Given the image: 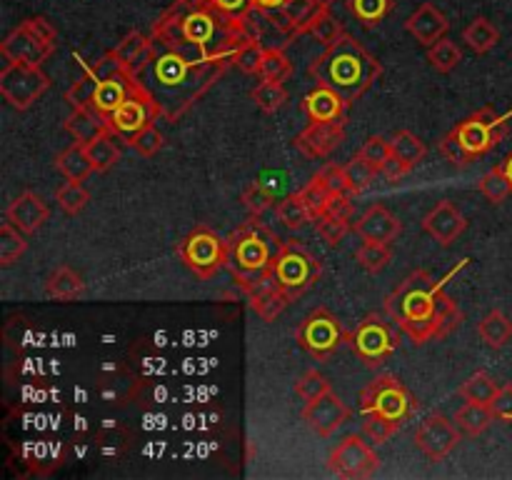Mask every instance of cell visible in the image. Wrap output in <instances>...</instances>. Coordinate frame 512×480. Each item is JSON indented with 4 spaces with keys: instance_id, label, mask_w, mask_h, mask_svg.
Returning <instances> with one entry per match:
<instances>
[{
    "instance_id": "f5cc1de1",
    "label": "cell",
    "mask_w": 512,
    "mask_h": 480,
    "mask_svg": "<svg viewBox=\"0 0 512 480\" xmlns=\"http://www.w3.org/2000/svg\"><path fill=\"white\" fill-rule=\"evenodd\" d=\"M163 145H165V135L160 133L153 123L145 125V128L130 140V148H133L138 155H143V158H153Z\"/></svg>"
},
{
    "instance_id": "f546056e",
    "label": "cell",
    "mask_w": 512,
    "mask_h": 480,
    "mask_svg": "<svg viewBox=\"0 0 512 480\" xmlns=\"http://www.w3.org/2000/svg\"><path fill=\"white\" fill-rule=\"evenodd\" d=\"M495 413L490 405L483 403H465L463 408L455 413V425L463 430V435H470V438H478L483 435L490 425L495 423Z\"/></svg>"
},
{
    "instance_id": "4fadbf2b",
    "label": "cell",
    "mask_w": 512,
    "mask_h": 480,
    "mask_svg": "<svg viewBox=\"0 0 512 480\" xmlns=\"http://www.w3.org/2000/svg\"><path fill=\"white\" fill-rule=\"evenodd\" d=\"M378 453L373 450V445L368 443L360 435H345L333 450H330L328 468L333 470L340 478H370L378 468Z\"/></svg>"
},
{
    "instance_id": "3957f363",
    "label": "cell",
    "mask_w": 512,
    "mask_h": 480,
    "mask_svg": "<svg viewBox=\"0 0 512 480\" xmlns=\"http://www.w3.org/2000/svg\"><path fill=\"white\" fill-rule=\"evenodd\" d=\"M153 50V63L145 70H150L153 83L160 88V95H155L160 113L168 115V105H173L170 118H178L188 105H193V100L203 95L210 88V83L225 70V65H193L183 55L163 48V45H160V53L155 45Z\"/></svg>"
},
{
    "instance_id": "91938a15",
    "label": "cell",
    "mask_w": 512,
    "mask_h": 480,
    "mask_svg": "<svg viewBox=\"0 0 512 480\" xmlns=\"http://www.w3.org/2000/svg\"><path fill=\"white\" fill-rule=\"evenodd\" d=\"M210 3H213L215 10L230 15V18H243L253 8V0H210Z\"/></svg>"
},
{
    "instance_id": "277c9868",
    "label": "cell",
    "mask_w": 512,
    "mask_h": 480,
    "mask_svg": "<svg viewBox=\"0 0 512 480\" xmlns=\"http://www.w3.org/2000/svg\"><path fill=\"white\" fill-rule=\"evenodd\" d=\"M465 263H468V260H463L458 268L450 270V273L445 275V280H435L428 270H415V273H410L408 278L385 298V310H388V315L400 325V330H403L413 343L423 345L435 338V300H438V293L443 290V285L448 283L460 268H465Z\"/></svg>"
},
{
    "instance_id": "484cf974",
    "label": "cell",
    "mask_w": 512,
    "mask_h": 480,
    "mask_svg": "<svg viewBox=\"0 0 512 480\" xmlns=\"http://www.w3.org/2000/svg\"><path fill=\"white\" fill-rule=\"evenodd\" d=\"M305 113L310 120H320V123H328V120H345V110L350 108L343 98H340L335 90L323 88L318 85L315 90H310L305 95Z\"/></svg>"
},
{
    "instance_id": "ab89813d",
    "label": "cell",
    "mask_w": 512,
    "mask_h": 480,
    "mask_svg": "<svg viewBox=\"0 0 512 480\" xmlns=\"http://www.w3.org/2000/svg\"><path fill=\"white\" fill-rule=\"evenodd\" d=\"M343 168H345V175H348V185H350V190H353V195L365 193V190L373 185V180L378 178V173H380V170L375 168L370 160H365L360 153L355 155L350 163H345Z\"/></svg>"
},
{
    "instance_id": "603a6c76",
    "label": "cell",
    "mask_w": 512,
    "mask_h": 480,
    "mask_svg": "<svg viewBox=\"0 0 512 480\" xmlns=\"http://www.w3.org/2000/svg\"><path fill=\"white\" fill-rule=\"evenodd\" d=\"M405 28L408 33L418 40L420 45H433L438 43L440 38H445L450 30L448 15L440 13L433 3H423L408 20H405Z\"/></svg>"
},
{
    "instance_id": "db71d44e",
    "label": "cell",
    "mask_w": 512,
    "mask_h": 480,
    "mask_svg": "<svg viewBox=\"0 0 512 480\" xmlns=\"http://www.w3.org/2000/svg\"><path fill=\"white\" fill-rule=\"evenodd\" d=\"M360 155H363L365 160H370V163L383 173L385 165L393 160V148H390V140H385L383 135H373V138L365 140V145L360 148Z\"/></svg>"
},
{
    "instance_id": "836d02e7",
    "label": "cell",
    "mask_w": 512,
    "mask_h": 480,
    "mask_svg": "<svg viewBox=\"0 0 512 480\" xmlns=\"http://www.w3.org/2000/svg\"><path fill=\"white\" fill-rule=\"evenodd\" d=\"M278 220L285 225L288 230H300L303 225L313 223L315 213L310 210V205L305 203V198L300 193L288 195L278 203Z\"/></svg>"
},
{
    "instance_id": "5bb4252c",
    "label": "cell",
    "mask_w": 512,
    "mask_h": 480,
    "mask_svg": "<svg viewBox=\"0 0 512 480\" xmlns=\"http://www.w3.org/2000/svg\"><path fill=\"white\" fill-rule=\"evenodd\" d=\"M348 343L360 360H365L368 365H378L393 355L395 335L380 315H368L353 330V335H348Z\"/></svg>"
},
{
    "instance_id": "ffe728a7",
    "label": "cell",
    "mask_w": 512,
    "mask_h": 480,
    "mask_svg": "<svg viewBox=\"0 0 512 480\" xmlns=\"http://www.w3.org/2000/svg\"><path fill=\"white\" fill-rule=\"evenodd\" d=\"M400 230L403 225L385 205H370L355 223V233L360 235L363 243H393Z\"/></svg>"
},
{
    "instance_id": "11a10c76",
    "label": "cell",
    "mask_w": 512,
    "mask_h": 480,
    "mask_svg": "<svg viewBox=\"0 0 512 480\" xmlns=\"http://www.w3.org/2000/svg\"><path fill=\"white\" fill-rule=\"evenodd\" d=\"M243 203L248 205L250 213L260 215V213H265L268 208H273L275 193L268 188V185L260 183V180H258V183H253V185H248V188H245Z\"/></svg>"
},
{
    "instance_id": "8fae6325",
    "label": "cell",
    "mask_w": 512,
    "mask_h": 480,
    "mask_svg": "<svg viewBox=\"0 0 512 480\" xmlns=\"http://www.w3.org/2000/svg\"><path fill=\"white\" fill-rule=\"evenodd\" d=\"M295 338H298L300 348H303L305 353H310L318 360H325L340 348V343L348 340V335H345L343 325L335 318L333 310L315 308L305 315Z\"/></svg>"
},
{
    "instance_id": "f1b7e54d",
    "label": "cell",
    "mask_w": 512,
    "mask_h": 480,
    "mask_svg": "<svg viewBox=\"0 0 512 480\" xmlns=\"http://www.w3.org/2000/svg\"><path fill=\"white\" fill-rule=\"evenodd\" d=\"M55 168H58L68 180H78V183H83V180L95 170L93 163H90L88 148H85L83 143H78V140L55 158Z\"/></svg>"
},
{
    "instance_id": "f6af8a7d",
    "label": "cell",
    "mask_w": 512,
    "mask_h": 480,
    "mask_svg": "<svg viewBox=\"0 0 512 480\" xmlns=\"http://www.w3.org/2000/svg\"><path fill=\"white\" fill-rule=\"evenodd\" d=\"M313 223H315V230H318L320 238H323L330 248H335V245L343 243L345 235L350 233V220L338 218V215L320 213V215H315Z\"/></svg>"
},
{
    "instance_id": "6125c7cd",
    "label": "cell",
    "mask_w": 512,
    "mask_h": 480,
    "mask_svg": "<svg viewBox=\"0 0 512 480\" xmlns=\"http://www.w3.org/2000/svg\"><path fill=\"white\" fill-rule=\"evenodd\" d=\"M503 170H505V175H508V180H510V185H512V153L503 160Z\"/></svg>"
},
{
    "instance_id": "d4e9b609",
    "label": "cell",
    "mask_w": 512,
    "mask_h": 480,
    "mask_svg": "<svg viewBox=\"0 0 512 480\" xmlns=\"http://www.w3.org/2000/svg\"><path fill=\"white\" fill-rule=\"evenodd\" d=\"M113 53L118 55L125 65H128L130 73L138 75V73H143L150 63H153V55H155L153 38L145 33H140V30H133V33H128L118 45H115Z\"/></svg>"
},
{
    "instance_id": "8d00e7d4",
    "label": "cell",
    "mask_w": 512,
    "mask_h": 480,
    "mask_svg": "<svg viewBox=\"0 0 512 480\" xmlns=\"http://www.w3.org/2000/svg\"><path fill=\"white\" fill-rule=\"evenodd\" d=\"M428 60L438 73H450V70H455L460 63H463V50H460L458 43H453V40L445 35V38H440L438 43L430 45Z\"/></svg>"
},
{
    "instance_id": "bcb514c9",
    "label": "cell",
    "mask_w": 512,
    "mask_h": 480,
    "mask_svg": "<svg viewBox=\"0 0 512 480\" xmlns=\"http://www.w3.org/2000/svg\"><path fill=\"white\" fill-rule=\"evenodd\" d=\"M355 260L368 273H380L393 260V250H390V243H363L358 253H355Z\"/></svg>"
},
{
    "instance_id": "b9f144b4",
    "label": "cell",
    "mask_w": 512,
    "mask_h": 480,
    "mask_svg": "<svg viewBox=\"0 0 512 480\" xmlns=\"http://www.w3.org/2000/svg\"><path fill=\"white\" fill-rule=\"evenodd\" d=\"M303 33L313 35V38L320 40L323 45H333L335 40L345 33V30H343V25L333 18L330 8H323L313 20H310L308 25H305Z\"/></svg>"
},
{
    "instance_id": "60d3db41",
    "label": "cell",
    "mask_w": 512,
    "mask_h": 480,
    "mask_svg": "<svg viewBox=\"0 0 512 480\" xmlns=\"http://www.w3.org/2000/svg\"><path fill=\"white\" fill-rule=\"evenodd\" d=\"M258 75L263 80L285 83V80L293 75V63H290L288 55L283 53V48H265L263 63H260V73Z\"/></svg>"
},
{
    "instance_id": "f35d334b",
    "label": "cell",
    "mask_w": 512,
    "mask_h": 480,
    "mask_svg": "<svg viewBox=\"0 0 512 480\" xmlns=\"http://www.w3.org/2000/svg\"><path fill=\"white\" fill-rule=\"evenodd\" d=\"M478 188H480V193H483L493 205L505 203V200L512 195V185H510L508 175H505L503 165H495V168H490L488 173L480 178Z\"/></svg>"
},
{
    "instance_id": "2e32d148",
    "label": "cell",
    "mask_w": 512,
    "mask_h": 480,
    "mask_svg": "<svg viewBox=\"0 0 512 480\" xmlns=\"http://www.w3.org/2000/svg\"><path fill=\"white\" fill-rule=\"evenodd\" d=\"M460 435H463V430L455 423H450L445 415H428V418L420 423V428L415 430V448H418L428 460H435V463H438V460L448 458V455L458 448Z\"/></svg>"
},
{
    "instance_id": "c3c4849f",
    "label": "cell",
    "mask_w": 512,
    "mask_h": 480,
    "mask_svg": "<svg viewBox=\"0 0 512 480\" xmlns=\"http://www.w3.org/2000/svg\"><path fill=\"white\" fill-rule=\"evenodd\" d=\"M350 8L360 23L373 28L393 10V0H350Z\"/></svg>"
},
{
    "instance_id": "74e56055",
    "label": "cell",
    "mask_w": 512,
    "mask_h": 480,
    "mask_svg": "<svg viewBox=\"0 0 512 480\" xmlns=\"http://www.w3.org/2000/svg\"><path fill=\"white\" fill-rule=\"evenodd\" d=\"M28 250V240H25V233H20L13 223L0 225V265L8 268L13 265L20 255Z\"/></svg>"
},
{
    "instance_id": "681fc988",
    "label": "cell",
    "mask_w": 512,
    "mask_h": 480,
    "mask_svg": "<svg viewBox=\"0 0 512 480\" xmlns=\"http://www.w3.org/2000/svg\"><path fill=\"white\" fill-rule=\"evenodd\" d=\"M330 390H333V385H330V380L325 378L320 370H305V373L295 380V393H298L305 403L330 393Z\"/></svg>"
},
{
    "instance_id": "7dc6e473",
    "label": "cell",
    "mask_w": 512,
    "mask_h": 480,
    "mask_svg": "<svg viewBox=\"0 0 512 480\" xmlns=\"http://www.w3.org/2000/svg\"><path fill=\"white\" fill-rule=\"evenodd\" d=\"M95 90H98V78H95V73L90 70V65H88L83 78H78L68 88L65 100H68L73 108H90V105H93V98H95Z\"/></svg>"
},
{
    "instance_id": "d6986e66",
    "label": "cell",
    "mask_w": 512,
    "mask_h": 480,
    "mask_svg": "<svg viewBox=\"0 0 512 480\" xmlns=\"http://www.w3.org/2000/svg\"><path fill=\"white\" fill-rule=\"evenodd\" d=\"M425 233L433 240H438L440 245H453L460 235L468 228V220L465 215L455 208V203L450 200H440L433 210L423 218Z\"/></svg>"
},
{
    "instance_id": "44dd1931",
    "label": "cell",
    "mask_w": 512,
    "mask_h": 480,
    "mask_svg": "<svg viewBox=\"0 0 512 480\" xmlns=\"http://www.w3.org/2000/svg\"><path fill=\"white\" fill-rule=\"evenodd\" d=\"M8 223H13L20 233L25 235H33L35 230L43 228L50 218V208L38 193L33 190H25L20 193L13 203L8 205Z\"/></svg>"
},
{
    "instance_id": "5b68a950",
    "label": "cell",
    "mask_w": 512,
    "mask_h": 480,
    "mask_svg": "<svg viewBox=\"0 0 512 480\" xmlns=\"http://www.w3.org/2000/svg\"><path fill=\"white\" fill-rule=\"evenodd\" d=\"M280 248L283 243L275 238L273 230L263 220L253 218L233 230V235L228 238L225 268L243 285V290H248L275 275V260H278Z\"/></svg>"
},
{
    "instance_id": "d590c367",
    "label": "cell",
    "mask_w": 512,
    "mask_h": 480,
    "mask_svg": "<svg viewBox=\"0 0 512 480\" xmlns=\"http://www.w3.org/2000/svg\"><path fill=\"white\" fill-rule=\"evenodd\" d=\"M435 338H448L460 323H463V310L458 308L453 298L445 290H440L435 300Z\"/></svg>"
},
{
    "instance_id": "e575fe53",
    "label": "cell",
    "mask_w": 512,
    "mask_h": 480,
    "mask_svg": "<svg viewBox=\"0 0 512 480\" xmlns=\"http://www.w3.org/2000/svg\"><path fill=\"white\" fill-rule=\"evenodd\" d=\"M498 390H500V383L493 378V375L485 373V370H478V373L470 375V378L460 385V395H463L468 403H483V405L493 403Z\"/></svg>"
},
{
    "instance_id": "7a4b0ae2",
    "label": "cell",
    "mask_w": 512,
    "mask_h": 480,
    "mask_svg": "<svg viewBox=\"0 0 512 480\" xmlns=\"http://www.w3.org/2000/svg\"><path fill=\"white\" fill-rule=\"evenodd\" d=\"M308 73L315 83L335 90L345 103L353 105L378 83L383 65L363 43L343 33L333 45L325 48L320 58H315Z\"/></svg>"
},
{
    "instance_id": "cb8c5ba5",
    "label": "cell",
    "mask_w": 512,
    "mask_h": 480,
    "mask_svg": "<svg viewBox=\"0 0 512 480\" xmlns=\"http://www.w3.org/2000/svg\"><path fill=\"white\" fill-rule=\"evenodd\" d=\"M390 148H393V160L385 165L390 178H398V175L410 173V170L425 158V153H428L423 140H420L418 135L410 133V130H400V133H395V138L390 140Z\"/></svg>"
},
{
    "instance_id": "ac0fdd59",
    "label": "cell",
    "mask_w": 512,
    "mask_h": 480,
    "mask_svg": "<svg viewBox=\"0 0 512 480\" xmlns=\"http://www.w3.org/2000/svg\"><path fill=\"white\" fill-rule=\"evenodd\" d=\"M345 140V125L343 120H328V123H320V120H310L308 128L300 135H295L293 145L308 158H328L335 148Z\"/></svg>"
},
{
    "instance_id": "7c38bea8",
    "label": "cell",
    "mask_w": 512,
    "mask_h": 480,
    "mask_svg": "<svg viewBox=\"0 0 512 480\" xmlns=\"http://www.w3.org/2000/svg\"><path fill=\"white\" fill-rule=\"evenodd\" d=\"M48 88L50 78L40 65L8 60V65L0 70V93L18 110H28Z\"/></svg>"
},
{
    "instance_id": "e0dca14e",
    "label": "cell",
    "mask_w": 512,
    "mask_h": 480,
    "mask_svg": "<svg viewBox=\"0 0 512 480\" xmlns=\"http://www.w3.org/2000/svg\"><path fill=\"white\" fill-rule=\"evenodd\" d=\"M350 418V408L330 390V393L320 395V398L310 400L303 408V420L308 428L320 438H330L345 420Z\"/></svg>"
},
{
    "instance_id": "9f6ffc18",
    "label": "cell",
    "mask_w": 512,
    "mask_h": 480,
    "mask_svg": "<svg viewBox=\"0 0 512 480\" xmlns=\"http://www.w3.org/2000/svg\"><path fill=\"white\" fill-rule=\"evenodd\" d=\"M398 428L400 423H393V420H385L380 418V415H365L363 430L370 438V443H388Z\"/></svg>"
},
{
    "instance_id": "6da1fadb",
    "label": "cell",
    "mask_w": 512,
    "mask_h": 480,
    "mask_svg": "<svg viewBox=\"0 0 512 480\" xmlns=\"http://www.w3.org/2000/svg\"><path fill=\"white\" fill-rule=\"evenodd\" d=\"M150 38L193 65H228L255 35L245 15L230 18L210 0H175L153 25Z\"/></svg>"
},
{
    "instance_id": "83f0119b",
    "label": "cell",
    "mask_w": 512,
    "mask_h": 480,
    "mask_svg": "<svg viewBox=\"0 0 512 480\" xmlns=\"http://www.w3.org/2000/svg\"><path fill=\"white\" fill-rule=\"evenodd\" d=\"M83 290V275L75 273L70 265H58V268L50 270V275L45 278V295L53 300H75L83 295Z\"/></svg>"
},
{
    "instance_id": "d6a6232c",
    "label": "cell",
    "mask_w": 512,
    "mask_h": 480,
    "mask_svg": "<svg viewBox=\"0 0 512 480\" xmlns=\"http://www.w3.org/2000/svg\"><path fill=\"white\" fill-rule=\"evenodd\" d=\"M115 138H118V135H115L113 130H108V133L98 135V138L90 140V143L85 145V148H88L90 163H93L95 173H105V170H110L115 163H118L120 148H118V143H115Z\"/></svg>"
},
{
    "instance_id": "4dcf8cb0",
    "label": "cell",
    "mask_w": 512,
    "mask_h": 480,
    "mask_svg": "<svg viewBox=\"0 0 512 480\" xmlns=\"http://www.w3.org/2000/svg\"><path fill=\"white\" fill-rule=\"evenodd\" d=\"M478 335L488 348L500 350L512 340V320L503 310H490L478 323Z\"/></svg>"
},
{
    "instance_id": "ee69618b",
    "label": "cell",
    "mask_w": 512,
    "mask_h": 480,
    "mask_svg": "<svg viewBox=\"0 0 512 480\" xmlns=\"http://www.w3.org/2000/svg\"><path fill=\"white\" fill-rule=\"evenodd\" d=\"M55 200H58L63 213L75 215L88 205L90 193L83 188V183H78V180H68V183L60 185V188L55 190Z\"/></svg>"
},
{
    "instance_id": "1f68e13d",
    "label": "cell",
    "mask_w": 512,
    "mask_h": 480,
    "mask_svg": "<svg viewBox=\"0 0 512 480\" xmlns=\"http://www.w3.org/2000/svg\"><path fill=\"white\" fill-rule=\"evenodd\" d=\"M463 40L468 43V48L473 50V53L485 55L500 43V30L495 28L493 20L475 18L473 23L463 30Z\"/></svg>"
},
{
    "instance_id": "7402d4cb",
    "label": "cell",
    "mask_w": 512,
    "mask_h": 480,
    "mask_svg": "<svg viewBox=\"0 0 512 480\" xmlns=\"http://www.w3.org/2000/svg\"><path fill=\"white\" fill-rule=\"evenodd\" d=\"M245 293H248L250 305H253L255 313H258L263 320H268V323L278 318L283 310H288L290 303L295 300V295L288 293V290L278 283L275 275L265 278L263 283L253 285V288H248Z\"/></svg>"
},
{
    "instance_id": "680465c9",
    "label": "cell",
    "mask_w": 512,
    "mask_h": 480,
    "mask_svg": "<svg viewBox=\"0 0 512 480\" xmlns=\"http://www.w3.org/2000/svg\"><path fill=\"white\" fill-rule=\"evenodd\" d=\"M490 408H493L495 418L500 420H512V385H500L498 395H495V400L490 403Z\"/></svg>"
},
{
    "instance_id": "f907efd6",
    "label": "cell",
    "mask_w": 512,
    "mask_h": 480,
    "mask_svg": "<svg viewBox=\"0 0 512 480\" xmlns=\"http://www.w3.org/2000/svg\"><path fill=\"white\" fill-rule=\"evenodd\" d=\"M263 55H265V45L260 43V40H250L248 45H243V48L233 55V60H230V63H233V68H238L240 73L255 75V73H260Z\"/></svg>"
},
{
    "instance_id": "8992f818",
    "label": "cell",
    "mask_w": 512,
    "mask_h": 480,
    "mask_svg": "<svg viewBox=\"0 0 512 480\" xmlns=\"http://www.w3.org/2000/svg\"><path fill=\"white\" fill-rule=\"evenodd\" d=\"M53 50L55 28L45 18H25L0 43V53L5 60H20V63L30 65L45 63L53 55Z\"/></svg>"
},
{
    "instance_id": "9a60e30c",
    "label": "cell",
    "mask_w": 512,
    "mask_h": 480,
    "mask_svg": "<svg viewBox=\"0 0 512 480\" xmlns=\"http://www.w3.org/2000/svg\"><path fill=\"white\" fill-rule=\"evenodd\" d=\"M158 115H160L158 103H155L153 95L140 85V90H135V93L130 95V98L125 100L113 115H110L108 125L118 138H123L125 143H130V140H133L145 125L153 123Z\"/></svg>"
},
{
    "instance_id": "52a82bcc",
    "label": "cell",
    "mask_w": 512,
    "mask_h": 480,
    "mask_svg": "<svg viewBox=\"0 0 512 480\" xmlns=\"http://www.w3.org/2000/svg\"><path fill=\"white\" fill-rule=\"evenodd\" d=\"M415 398L395 375L383 373L360 393V413L380 415L393 423H403L413 415Z\"/></svg>"
},
{
    "instance_id": "4316f807",
    "label": "cell",
    "mask_w": 512,
    "mask_h": 480,
    "mask_svg": "<svg viewBox=\"0 0 512 480\" xmlns=\"http://www.w3.org/2000/svg\"><path fill=\"white\" fill-rule=\"evenodd\" d=\"M63 125H65V130L73 135V140H78V143H83V145H88L90 140H95L98 135L108 133L110 130L108 120H105L103 115L93 108H73V113L65 118Z\"/></svg>"
},
{
    "instance_id": "6f0895ef",
    "label": "cell",
    "mask_w": 512,
    "mask_h": 480,
    "mask_svg": "<svg viewBox=\"0 0 512 480\" xmlns=\"http://www.w3.org/2000/svg\"><path fill=\"white\" fill-rule=\"evenodd\" d=\"M438 150H440V153L445 155V158L450 160V163L458 165V168H468V165L473 163V158H470L468 150L463 148V143H460L458 135H455L453 130H450V133L445 135L443 140H440V143H438Z\"/></svg>"
},
{
    "instance_id": "94428289",
    "label": "cell",
    "mask_w": 512,
    "mask_h": 480,
    "mask_svg": "<svg viewBox=\"0 0 512 480\" xmlns=\"http://www.w3.org/2000/svg\"><path fill=\"white\" fill-rule=\"evenodd\" d=\"M255 8H283L285 0H253Z\"/></svg>"
},
{
    "instance_id": "ba28073f",
    "label": "cell",
    "mask_w": 512,
    "mask_h": 480,
    "mask_svg": "<svg viewBox=\"0 0 512 480\" xmlns=\"http://www.w3.org/2000/svg\"><path fill=\"white\" fill-rule=\"evenodd\" d=\"M178 255L185 268L198 278L210 280L228 260V240L220 238L208 225H198L178 243Z\"/></svg>"
},
{
    "instance_id": "816d5d0a",
    "label": "cell",
    "mask_w": 512,
    "mask_h": 480,
    "mask_svg": "<svg viewBox=\"0 0 512 480\" xmlns=\"http://www.w3.org/2000/svg\"><path fill=\"white\" fill-rule=\"evenodd\" d=\"M313 178L318 180L330 195H335V198H338V195H353V190H350L348 185V175H345V168H340V165H325V168L320 170L318 175H313Z\"/></svg>"
},
{
    "instance_id": "30bf717a",
    "label": "cell",
    "mask_w": 512,
    "mask_h": 480,
    "mask_svg": "<svg viewBox=\"0 0 512 480\" xmlns=\"http://www.w3.org/2000/svg\"><path fill=\"white\" fill-rule=\"evenodd\" d=\"M320 273L323 268H320L318 258L305 245H300L298 240H285L278 260H275V278L288 293L300 298L318 283Z\"/></svg>"
},
{
    "instance_id": "7bdbcfd3",
    "label": "cell",
    "mask_w": 512,
    "mask_h": 480,
    "mask_svg": "<svg viewBox=\"0 0 512 480\" xmlns=\"http://www.w3.org/2000/svg\"><path fill=\"white\" fill-rule=\"evenodd\" d=\"M253 100L263 113H275L285 105L288 100V90H285L283 83H275V80H263L258 88L253 90Z\"/></svg>"
},
{
    "instance_id": "9c48e42d",
    "label": "cell",
    "mask_w": 512,
    "mask_h": 480,
    "mask_svg": "<svg viewBox=\"0 0 512 480\" xmlns=\"http://www.w3.org/2000/svg\"><path fill=\"white\" fill-rule=\"evenodd\" d=\"M512 120V110L508 113H495L493 108H480L473 115H468L465 120H460L453 128V133L458 135V140L463 143V148L468 150L470 158H483L485 153L495 148L500 140L508 135Z\"/></svg>"
}]
</instances>
